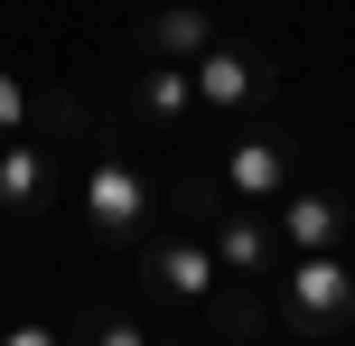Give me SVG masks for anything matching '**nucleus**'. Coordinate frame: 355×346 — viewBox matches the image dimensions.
Returning <instances> with one entry per match:
<instances>
[{
    "label": "nucleus",
    "instance_id": "10",
    "mask_svg": "<svg viewBox=\"0 0 355 346\" xmlns=\"http://www.w3.org/2000/svg\"><path fill=\"white\" fill-rule=\"evenodd\" d=\"M215 37H225V28H215L206 0H159V10L141 19V56H168V66H196Z\"/></svg>",
    "mask_w": 355,
    "mask_h": 346
},
{
    "label": "nucleus",
    "instance_id": "5",
    "mask_svg": "<svg viewBox=\"0 0 355 346\" xmlns=\"http://www.w3.org/2000/svg\"><path fill=\"white\" fill-rule=\"evenodd\" d=\"M141 281H150V300H168V309H206V300L225 291V262H215L206 234L168 225V234H141Z\"/></svg>",
    "mask_w": 355,
    "mask_h": 346
},
{
    "label": "nucleus",
    "instance_id": "3",
    "mask_svg": "<svg viewBox=\"0 0 355 346\" xmlns=\"http://www.w3.org/2000/svg\"><path fill=\"white\" fill-rule=\"evenodd\" d=\"M187 75H196V112H234V122H252V112L281 94V56L252 47V37H215Z\"/></svg>",
    "mask_w": 355,
    "mask_h": 346
},
{
    "label": "nucleus",
    "instance_id": "8",
    "mask_svg": "<svg viewBox=\"0 0 355 346\" xmlns=\"http://www.w3.org/2000/svg\"><path fill=\"white\" fill-rule=\"evenodd\" d=\"M131 122H141L150 141H178V131L196 122V75L168 66V56H141V75H131Z\"/></svg>",
    "mask_w": 355,
    "mask_h": 346
},
{
    "label": "nucleus",
    "instance_id": "13",
    "mask_svg": "<svg viewBox=\"0 0 355 346\" xmlns=\"http://www.w3.org/2000/svg\"><path fill=\"white\" fill-rule=\"evenodd\" d=\"M225 206H234V187L215 178V168H206V178H178V187H168V216H178V225H215Z\"/></svg>",
    "mask_w": 355,
    "mask_h": 346
},
{
    "label": "nucleus",
    "instance_id": "4",
    "mask_svg": "<svg viewBox=\"0 0 355 346\" xmlns=\"http://www.w3.org/2000/svg\"><path fill=\"white\" fill-rule=\"evenodd\" d=\"M215 178H225L243 206H281L290 187H300V131H281V122H243V131L225 141V159H215Z\"/></svg>",
    "mask_w": 355,
    "mask_h": 346
},
{
    "label": "nucleus",
    "instance_id": "11",
    "mask_svg": "<svg viewBox=\"0 0 355 346\" xmlns=\"http://www.w3.org/2000/svg\"><path fill=\"white\" fill-rule=\"evenodd\" d=\"M28 131H37V141H47V150H75V141H94V131H103V122H94V112L75 103V94H37Z\"/></svg>",
    "mask_w": 355,
    "mask_h": 346
},
{
    "label": "nucleus",
    "instance_id": "15",
    "mask_svg": "<svg viewBox=\"0 0 355 346\" xmlns=\"http://www.w3.org/2000/svg\"><path fill=\"white\" fill-rule=\"evenodd\" d=\"M28 112H37V94L19 85L10 66H0V141H19V131H28Z\"/></svg>",
    "mask_w": 355,
    "mask_h": 346
},
{
    "label": "nucleus",
    "instance_id": "7",
    "mask_svg": "<svg viewBox=\"0 0 355 346\" xmlns=\"http://www.w3.org/2000/svg\"><path fill=\"white\" fill-rule=\"evenodd\" d=\"M271 234H281V253H346L355 206L337 197V187H290V197L271 206Z\"/></svg>",
    "mask_w": 355,
    "mask_h": 346
},
{
    "label": "nucleus",
    "instance_id": "1",
    "mask_svg": "<svg viewBox=\"0 0 355 346\" xmlns=\"http://www.w3.org/2000/svg\"><path fill=\"white\" fill-rule=\"evenodd\" d=\"M94 159H85V187H75V216H85V234L103 243V253H141L150 216H159V197H150V178L131 168V150L112 141V131H94Z\"/></svg>",
    "mask_w": 355,
    "mask_h": 346
},
{
    "label": "nucleus",
    "instance_id": "2",
    "mask_svg": "<svg viewBox=\"0 0 355 346\" xmlns=\"http://www.w3.org/2000/svg\"><path fill=\"white\" fill-rule=\"evenodd\" d=\"M271 318L290 337H337L355 328V262L346 253H290L271 281Z\"/></svg>",
    "mask_w": 355,
    "mask_h": 346
},
{
    "label": "nucleus",
    "instance_id": "14",
    "mask_svg": "<svg viewBox=\"0 0 355 346\" xmlns=\"http://www.w3.org/2000/svg\"><path fill=\"white\" fill-rule=\"evenodd\" d=\"M75 346H150V328L131 309H112V300H94V309L75 318Z\"/></svg>",
    "mask_w": 355,
    "mask_h": 346
},
{
    "label": "nucleus",
    "instance_id": "16",
    "mask_svg": "<svg viewBox=\"0 0 355 346\" xmlns=\"http://www.w3.org/2000/svg\"><path fill=\"white\" fill-rule=\"evenodd\" d=\"M0 346H75V337H56L47 318H10L0 309Z\"/></svg>",
    "mask_w": 355,
    "mask_h": 346
},
{
    "label": "nucleus",
    "instance_id": "12",
    "mask_svg": "<svg viewBox=\"0 0 355 346\" xmlns=\"http://www.w3.org/2000/svg\"><path fill=\"white\" fill-rule=\"evenodd\" d=\"M206 318H215V337H262L271 328V300L252 291V281H225V291L206 300Z\"/></svg>",
    "mask_w": 355,
    "mask_h": 346
},
{
    "label": "nucleus",
    "instance_id": "9",
    "mask_svg": "<svg viewBox=\"0 0 355 346\" xmlns=\"http://www.w3.org/2000/svg\"><path fill=\"white\" fill-rule=\"evenodd\" d=\"M56 206V150L37 141V131H19V141H0V216L28 225Z\"/></svg>",
    "mask_w": 355,
    "mask_h": 346
},
{
    "label": "nucleus",
    "instance_id": "6",
    "mask_svg": "<svg viewBox=\"0 0 355 346\" xmlns=\"http://www.w3.org/2000/svg\"><path fill=\"white\" fill-rule=\"evenodd\" d=\"M206 243H215V262H225V281H252V291H271L281 262H290L281 234H271V206H243V197L206 225Z\"/></svg>",
    "mask_w": 355,
    "mask_h": 346
}]
</instances>
